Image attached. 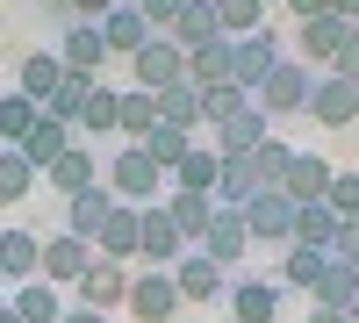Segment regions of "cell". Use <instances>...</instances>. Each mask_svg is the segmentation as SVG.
I'll list each match as a JSON object with an SVG mask.
<instances>
[{
    "label": "cell",
    "mask_w": 359,
    "mask_h": 323,
    "mask_svg": "<svg viewBox=\"0 0 359 323\" xmlns=\"http://www.w3.org/2000/svg\"><path fill=\"white\" fill-rule=\"evenodd\" d=\"M309 309H338V316H352V323H359V273H352V266H338V259H331V273L316 280Z\"/></svg>",
    "instance_id": "obj_29"
},
{
    "label": "cell",
    "mask_w": 359,
    "mask_h": 323,
    "mask_svg": "<svg viewBox=\"0 0 359 323\" xmlns=\"http://www.w3.org/2000/svg\"><path fill=\"white\" fill-rule=\"evenodd\" d=\"M252 194H259V180H252V158H223V180H216V209H245Z\"/></svg>",
    "instance_id": "obj_39"
},
{
    "label": "cell",
    "mask_w": 359,
    "mask_h": 323,
    "mask_svg": "<svg viewBox=\"0 0 359 323\" xmlns=\"http://www.w3.org/2000/svg\"><path fill=\"white\" fill-rule=\"evenodd\" d=\"M331 15L338 22H359V0H331Z\"/></svg>",
    "instance_id": "obj_50"
},
{
    "label": "cell",
    "mask_w": 359,
    "mask_h": 323,
    "mask_svg": "<svg viewBox=\"0 0 359 323\" xmlns=\"http://www.w3.org/2000/svg\"><path fill=\"white\" fill-rule=\"evenodd\" d=\"M331 158H323V151H294L287 158V172H280V194L294 201V209H309V201H323V194H331Z\"/></svg>",
    "instance_id": "obj_12"
},
{
    "label": "cell",
    "mask_w": 359,
    "mask_h": 323,
    "mask_svg": "<svg viewBox=\"0 0 359 323\" xmlns=\"http://www.w3.org/2000/svg\"><path fill=\"white\" fill-rule=\"evenodd\" d=\"M36 101H22V94H0V144H22L29 130H36Z\"/></svg>",
    "instance_id": "obj_42"
},
{
    "label": "cell",
    "mask_w": 359,
    "mask_h": 323,
    "mask_svg": "<svg viewBox=\"0 0 359 323\" xmlns=\"http://www.w3.org/2000/svg\"><path fill=\"white\" fill-rule=\"evenodd\" d=\"M72 309H94V316H108V309H123L130 302V266H115V259H101L94 252V266L79 273V287H72Z\"/></svg>",
    "instance_id": "obj_7"
},
{
    "label": "cell",
    "mask_w": 359,
    "mask_h": 323,
    "mask_svg": "<svg viewBox=\"0 0 359 323\" xmlns=\"http://www.w3.org/2000/svg\"><path fill=\"white\" fill-rule=\"evenodd\" d=\"M180 8H187V0H137V15L151 22V36H165V29H172V15H180Z\"/></svg>",
    "instance_id": "obj_46"
},
{
    "label": "cell",
    "mask_w": 359,
    "mask_h": 323,
    "mask_svg": "<svg viewBox=\"0 0 359 323\" xmlns=\"http://www.w3.org/2000/svg\"><path fill=\"white\" fill-rule=\"evenodd\" d=\"M266 137H273V123H266L259 108H245V115H230V123H223L216 137H208V144H216V158H252Z\"/></svg>",
    "instance_id": "obj_19"
},
{
    "label": "cell",
    "mask_w": 359,
    "mask_h": 323,
    "mask_svg": "<svg viewBox=\"0 0 359 323\" xmlns=\"http://www.w3.org/2000/svg\"><path fill=\"white\" fill-rule=\"evenodd\" d=\"M165 36L187 50V57H194V50H208V43H230L223 29H216V0H187V8L172 15V29H165Z\"/></svg>",
    "instance_id": "obj_16"
},
{
    "label": "cell",
    "mask_w": 359,
    "mask_h": 323,
    "mask_svg": "<svg viewBox=\"0 0 359 323\" xmlns=\"http://www.w3.org/2000/svg\"><path fill=\"white\" fill-rule=\"evenodd\" d=\"M331 238H338V216L323 209V201L294 209V245H309V252H331Z\"/></svg>",
    "instance_id": "obj_37"
},
{
    "label": "cell",
    "mask_w": 359,
    "mask_h": 323,
    "mask_svg": "<svg viewBox=\"0 0 359 323\" xmlns=\"http://www.w3.org/2000/svg\"><path fill=\"white\" fill-rule=\"evenodd\" d=\"M101 187H108L115 201H130V209H151V201H165V187H172V180H165V172H158L151 158L137 151V144H123V151L108 158V172H101Z\"/></svg>",
    "instance_id": "obj_1"
},
{
    "label": "cell",
    "mask_w": 359,
    "mask_h": 323,
    "mask_svg": "<svg viewBox=\"0 0 359 323\" xmlns=\"http://www.w3.org/2000/svg\"><path fill=\"white\" fill-rule=\"evenodd\" d=\"M273 65H280V29H273V22L230 43V86H245V94H259Z\"/></svg>",
    "instance_id": "obj_3"
},
{
    "label": "cell",
    "mask_w": 359,
    "mask_h": 323,
    "mask_svg": "<svg viewBox=\"0 0 359 323\" xmlns=\"http://www.w3.org/2000/svg\"><path fill=\"white\" fill-rule=\"evenodd\" d=\"M216 29L237 43V36H252V29H266V0H216Z\"/></svg>",
    "instance_id": "obj_38"
},
{
    "label": "cell",
    "mask_w": 359,
    "mask_h": 323,
    "mask_svg": "<svg viewBox=\"0 0 359 323\" xmlns=\"http://www.w3.org/2000/svg\"><path fill=\"white\" fill-rule=\"evenodd\" d=\"M0 323H22V316H15V309H8V316H0Z\"/></svg>",
    "instance_id": "obj_54"
},
{
    "label": "cell",
    "mask_w": 359,
    "mask_h": 323,
    "mask_svg": "<svg viewBox=\"0 0 359 323\" xmlns=\"http://www.w3.org/2000/svg\"><path fill=\"white\" fill-rule=\"evenodd\" d=\"M94 252H101V259H115V266H123V259H137V209H130V201H115V209H108Z\"/></svg>",
    "instance_id": "obj_31"
},
{
    "label": "cell",
    "mask_w": 359,
    "mask_h": 323,
    "mask_svg": "<svg viewBox=\"0 0 359 323\" xmlns=\"http://www.w3.org/2000/svg\"><path fill=\"white\" fill-rule=\"evenodd\" d=\"M287 158H294V144H287V137L273 130V137H266L259 151H252V180H259V187H280V172H287Z\"/></svg>",
    "instance_id": "obj_40"
},
{
    "label": "cell",
    "mask_w": 359,
    "mask_h": 323,
    "mask_svg": "<svg viewBox=\"0 0 359 323\" xmlns=\"http://www.w3.org/2000/svg\"><path fill=\"white\" fill-rule=\"evenodd\" d=\"M266 8H280V0H266Z\"/></svg>",
    "instance_id": "obj_55"
},
{
    "label": "cell",
    "mask_w": 359,
    "mask_h": 323,
    "mask_svg": "<svg viewBox=\"0 0 359 323\" xmlns=\"http://www.w3.org/2000/svg\"><path fill=\"white\" fill-rule=\"evenodd\" d=\"M8 309L22 316V323H65V287H50V280H22L15 295H8Z\"/></svg>",
    "instance_id": "obj_21"
},
{
    "label": "cell",
    "mask_w": 359,
    "mask_h": 323,
    "mask_svg": "<svg viewBox=\"0 0 359 323\" xmlns=\"http://www.w3.org/2000/svg\"><path fill=\"white\" fill-rule=\"evenodd\" d=\"M86 94H94V79H79V72H65V79H57V94L43 101V115H57V123H79V108H86Z\"/></svg>",
    "instance_id": "obj_41"
},
{
    "label": "cell",
    "mask_w": 359,
    "mask_h": 323,
    "mask_svg": "<svg viewBox=\"0 0 359 323\" xmlns=\"http://www.w3.org/2000/svg\"><path fill=\"white\" fill-rule=\"evenodd\" d=\"M57 65L79 72V79H101V72H108V43H101V29H94V22L57 29Z\"/></svg>",
    "instance_id": "obj_11"
},
{
    "label": "cell",
    "mask_w": 359,
    "mask_h": 323,
    "mask_svg": "<svg viewBox=\"0 0 359 323\" xmlns=\"http://www.w3.org/2000/svg\"><path fill=\"white\" fill-rule=\"evenodd\" d=\"M331 273V252H309V245H287L280 252V295H316V280Z\"/></svg>",
    "instance_id": "obj_18"
},
{
    "label": "cell",
    "mask_w": 359,
    "mask_h": 323,
    "mask_svg": "<svg viewBox=\"0 0 359 323\" xmlns=\"http://www.w3.org/2000/svg\"><path fill=\"white\" fill-rule=\"evenodd\" d=\"M108 130H115V86H108V79H94V94H86L72 137H108Z\"/></svg>",
    "instance_id": "obj_35"
},
{
    "label": "cell",
    "mask_w": 359,
    "mask_h": 323,
    "mask_svg": "<svg viewBox=\"0 0 359 323\" xmlns=\"http://www.w3.org/2000/svg\"><path fill=\"white\" fill-rule=\"evenodd\" d=\"M172 287H180V302H223V266L201 259V252H187L172 266Z\"/></svg>",
    "instance_id": "obj_23"
},
{
    "label": "cell",
    "mask_w": 359,
    "mask_h": 323,
    "mask_svg": "<svg viewBox=\"0 0 359 323\" xmlns=\"http://www.w3.org/2000/svg\"><path fill=\"white\" fill-rule=\"evenodd\" d=\"M237 216H245V230H252V245H294V201L280 194V187H259L252 201H245V209H237Z\"/></svg>",
    "instance_id": "obj_5"
},
{
    "label": "cell",
    "mask_w": 359,
    "mask_h": 323,
    "mask_svg": "<svg viewBox=\"0 0 359 323\" xmlns=\"http://www.w3.org/2000/svg\"><path fill=\"white\" fill-rule=\"evenodd\" d=\"M187 79V50H180L172 36H151L137 57H130V86H144V94H165V86Z\"/></svg>",
    "instance_id": "obj_6"
},
{
    "label": "cell",
    "mask_w": 359,
    "mask_h": 323,
    "mask_svg": "<svg viewBox=\"0 0 359 323\" xmlns=\"http://www.w3.org/2000/svg\"><path fill=\"white\" fill-rule=\"evenodd\" d=\"M323 209L338 223H359V172H331V194H323Z\"/></svg>",
    "instance_id": "obj_44"
},
{
    "label": "cell",
    "mask_w": 359,
    "mask_h": 323,
    "mask_svg": "<svg viewBox=\"0 0 359 323\" xmlns=\"http://www.w3.org/2000/svg\"><path fill=\"white\" fill-rule=\"evenodd\" d=\"M223 302H230V323H280V287L273 280H237Z\"/></svg>",
    "instance_id": "obj_20"
},
{
    "label": "cell",
    "mask_w": 359,
    "mask_h": 323,
    "mask_svg": "<svg viewBox=\"0 0 359 323\" xmlns=\"http://www.w3.org/2000/svg\"><path fill=\"white\" fill-rule=\"evenodd\" d=\"M65 323H108V316H94V309H65Z\"/></svg>",
    "instance_id": "obj_51"
},
{
    "label": "cell",
    "mask_w": 359,
    "mask_h": 323,
    "mask_svg": "<svg viewBox=\"0 0 359 323\" xmlns=\"http://www.w3.org/2000/svg\"><path fill=\"white\" fill-rule=\"evenodd\" d=\"M57 79H65V65H57V50H29L22 65H15V94L43 108V101L57 94Z\"/></svg>",
    "instance_id": "obj_25"
},
{
    "label": "cell",
    "mask_w": 359,
    "mask_h": 323,
    "mask_svg": "<svg viewBox=\"0 0 359 323\" xmlns=\"http://www.w3.org/2000/svg\"><path fill=\"white\" fill-rule=\"evenodd\" d=\"M115 130H123L130 144H144L158 130V101L144 94V86H115Z\"/></svg>",
    "instance_id": "obj_27"
},
{
    "label": "cell",
    "mask_w": 359,
    "mask_h": 323,
    "mask_svg": "<svg viewBox=\"0 0 359 323\" xmlns=\"http://www.w3.org/2000/svg\"><path fill=\"white\" fill-rule=\"evenodd\" d=\"M29 187H36V165H29L15 144H0V209H15Z\"/></svg>",
    "instance_id": "obj_36"
},
{
    "label": "cell",
    "mask_w": 359,
    "mask_h": 323,
    "mask_svg": "<svg viewBox=\"0 0 359 323\" xmlns=\"http://www.w3.org/2000/svg\"><path fill=\"white\" fill-rule=\"evenodd\" d=\"M309 115H316L323 130H352V123H359V86L338 79V72H316V86H309Z\"/></svg>",
    "instance_id": "obj_9"
},
{
    "label": "cell",
    "mask_w": 359,
    "mask_h": 323,
    "mask_svg": "<svg viewBox=\"0 0 359 323\" xmlns=\"http://www.w3.org/2000/svg\"><path fill=\"white\" fill-rule=\"evenodd\" d=\"M86 266H94V245L72 238V230H57V238H43V266H36V280H50V287H79Z\"/></svg>",
    "instance_id": "obj_10"
},
{
    "label": "cell",
    "mask_w": 359,
    "mask_h": 323,
    "mask_svg": "<svg viewBox=\"0 0 359 323\" xmlns=\"http://www.w3.org/2000/svg\"><path fill=\"white\" fill-rule=\"evenodd\" d=\"M230 79V43H208L187 57V86H223Z\"/></svg>",
    "instance_id": "obj_43"
},
{
    "label": "cell",
    "mask_w": 359,
    "mask_h": 323,
    "mask_svg": "<svg viewBox=\"0 0 359 323\" xmlns=\"http://www.w3.org/2000/svg\"><path fill=\"white\" fill-rule=\"evenodd\" d=\"M194 94H201V130H223L230 123V115H245L252 108V94H245V86H194Z\"/></svg>",
    "instance_id": "obj_33"
},
{
    "label": "cell",
    "mask_w": 359,
    "mask_h": 323,
    "mask_svg": "<svg viewBox=\"0 0 359 323\" xmlns=\"http://www.w3.org/2000/svg\"><path fill=\"white\" fill-rule=\"evenodd\" d=\"M43 180H50V194H65V201L86 194V187H101V158H94V144H72V151L43 172Z\"/></svg>",
    "instance_id": "obj_17"
},
{
    "label": "cell",
    "mask_w": 359,
    "mask_h": 323,
    "mask_svg": "<svg viewBox=\"0 0 359 323\" xmlns=\"http://www.w3.org/2000/svg\"><path fill=\"white\" fill-rule=\"evenodd\" d=\"M151 101H158V123H165V130H187V137L201 130V94H194L187 79L165 86V94H151Z\"/></svg>",
    "instance_id": "obj_32"
},
{
    "label": "cell",
    "mask_w": 359,
    "mask_h": 323,
    "mask_svg": "<svg viewBox=\"0 0 359 323\" xmlns=\"http://www.w3.org/2000/svg\"><path fill=\"white\" fill-rule=\"evenodd\" d=\"M216 180H223V158H216V144H194V151L172 165V187H187V194H208V201H216Z\"/></svg>",
    "instance_id": "obj_28"
},
{
    "label": "cell",
    "mask_w": 359,
    "mask_h": 323,
    "mask_svg": "<svg viewBox=\"0 0 359 323\" xmlns=\"http://www.w3.org/2000/svg\"><path fill=\"white\" fill-rule=\"evenodd\" d=\"M309 323H352V316H338V309H309Z\"/></svg>",
    "instance_id": "obj_52"
},
{
    "label": "cell",
    "mask_w": 359,
    "mask_h": 323,
    "mask_svg": "<svg viewBox=\"0 0 359 323\" xmlns=\"http://www.w3.org/2000/svg\"><path fill=\"white\" fill-rule=\"evenodd\" d=\"M331 72L359 86V22H345V36H338V57H331Z\"/></svg>",
    "instance_id": "obj_45"
},
{
    "label": "cell",
    "mask_w": 359,
    "mask_h": 323,
    "mask_svg": "<svg viewBox=\"0 0 359 323\" xmlns=\"http://www.w3.org/2000/svg\"><path fill=\"white\" fill-rule=\"evenodd\" d=\"M65 8H72V22H101V15L115 8V0H65Z\"/></svg>",
    "instance_id": "obj_49"
},
{
    "label": "cell",
    "mask_w": 359,
    "mask_h": 323,
    "mask_svg": "<svg viewBox=\"0 0 359 323\" xmlns=\"http://www.w3.org/2000/svg\"><path fill=\"white\" fill-rule=\"evenodd\" d=\"M101 29V43H108V57H137L144 43H151V22L137 15V0H115V8L94 22Z\"/></svg>",
    "instance_id": "obj_14"
},
{
    "label": "cell",
    "mask_w": 359,
    "mask_h": 323,
    "mask_svg": "<svg viewBox=\"0 0 359 323\" xmlns=\"http://www.w3.org/2000/svg\"><path fill=\"white\" fill-rule=\"evenodd\" d=\"M338 36H345V22H338V15H316V22H302V29H294V57H302V65H323V72H331Z\"/></svg>",
    "instance_id": "obj_26"
},
{
    "label": "cell",
    "mask_w": 359,
    "mask_h": 323,
    "mask_svg": "<svg viewBox=\"0 0 359 323\" xmlns=\"http://www.w3.org/2000/svg\"><path fill=\"white\" fill-rule=\"evenodd\" d=\"M137 259H144L151 273H172L180 259H187V238L172 230V216L158 209V201H151V209H137Z\"/></svg>",
    "instance_id": "obj_4"
},
{
    "label": "cell",
    "mask_w": 359,
    "mask_h": 323,
    "mask_svg": "<svg viewBox=\"0 0 359 323\" xmlns=\"http://www.w3.org/2000/svg\"><path fill=\"white\" fill-rule=\"evenodd\" d=\"M72 144H79V137H72V123H57V115H36V130H29V137L15 144V151H22L29 165H36V180H43V172H50L57 158L72 151Z\"/></svg>",
    "instance_id": "obj_15"
},
{
    "label": "cell",
    "mask_w": 359,
    "mask_h": 323,
    "mask_svg": "<svg viewBox=\"0 0 359 323\" xmlns=\"http://www.w3.org/2000/svg\"><path fill=\"white\" fill-rule=\"evenodd\" d=\"M309 86H316V72L302 65V57H280V65L266 72V86L252 94V108H259L266 123L280 130V115H294V108H309Z\"/></svg>",
    "instance_id": "obj_2"
},
{
    "label": "cell",
    "mask_w": 359,
    "mask_h": 323,
    "mask_svg": "<svg viewBox=\"0 0 359 323\" xmlns=\"http://www.w3.org/2000/svg\"><path fill=\"white\" fill-rule=\"evenodd\" d=\"M280 8L294 15V29H302V22H316V15H331V0H280Z\"/></svg>",
    "instance_id": "obj_48"
},
{
    "label": "cell",
    "mask_w": 359,
    "mask_h": 323,
    "mask_svg": "<svg viewBox=\"0 0 359 323\" xmlns=\"http://www.w3.org/2000/svg\"><path fill=\"white\" fill-rule=\"evenodd\" d=\"M194 252H201V259H216V266L230 273L237 259L252 252V230H245V216H237V209H216V216H208V230H201V245H194Z\"/></svg>",
    "instance_id": "obj_13"
},
{
    "label": "cell",
    "mask_w": 359,
    "mask_h": 323,
    "mask_svg": "<svg viewBox=\"0 0 359 323\" xmlns=\"http://www.w3.org/2000/svg\"><path fill=\"white\" fill-rule=\"evenodd\" d=\"M158 209L172 216V230H180V238H187V252H194V245H201V230H208V216H216V201H208V194H187V187H165Z\"/></svg>",
    "instance_id": "obj_24"
},
{
    "label": "cell",
    "mask_w": 359,
    "mask_h": 323,
    "mask_svg": "<svg viewBox=\"0 0 359 323\" xmlns=\"http://www.w3.org/2000/svg\"><path fill=\"white\" fill-rule=\"evenodd\" d=\"M108 209H115V194H108V187H86V194L65 201V230L94 245V238H101V223H108Z\"/></svg>",
    "instance_id": "obj_30"
},
{
    "label": "cell",
    "mask_w": 359,
    "mask_h": 323,
    "mask_svg": "<svg viewBox=\"0 0 359 323\" xmlns=\"http://www.w3.org/2000/svg\"><path fill=\"white\" fill-rule=\"evenodd\" d=\"M0 316H8V287H0Z\"/></svg>",
    "instance_id": "obj_53"
},
{
    "label": "cell",
    "mask_w": 359,
    "mask_h": 323,
    "mask_svg": "<svg viewBox=\"0 0 359 323\" xmlns=\"http://www.w3.org/2000/svg\"><path fill=\"white\" fill-rule=\"evenodd\" d=\"M137 151H144V158H151V165L165 172V180H172V165H180V158H187V151H194V137H187V130H165V123H158L151 137H144V144H137Z\"/></svg>",
    "instance_id": "obj_34"
},
{
    "label": "cell",
    "mask_w": 359,
    "mask_h": 323,
    "mask_svg": "<svg viewBox=\"0 0 359 323\" xmlns=\"http://www.w3.org/2000/svg\"><path fill=\"white\" fill-rule=\"evenodd\" d=\"M36 266H43V238L36 230H0V280H36Z\"/></svg>",
    "instance_id": "obj_22"
},
{
    "label": "cell",
    "mask_w": 359,
    "mask_h": 323,
    "mask_svg": "<svg viewBox=\"0 0 359 323\" xmlns=\"http://www.w3.org/2000/svg\"><path fill=\"white\" fill-rule=\"evenodd\" d=\"M137 323H180V287H172V273H130V302H123Z\"/></svg>",
    "instance_id": "obj_8"
},
{
    "label": "cell",
    "mask_w": 359,
    "mask_h": 323,
    "mask_svg": "<svg viewBox=\"0 0 359 323\" xmlns=\"http://www.w3.org/2000/svg\"><path fill=\"white\" fill-rule=\"evenodd\" d=\"M331 259L359 273V223H338V238H331Z\"/></svg>",
    "instance_id": "obj_47"
}]
</instances>
